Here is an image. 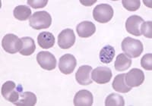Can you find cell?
Returning <instances> with one entry per match:
<instances>
[{
    "label": "cell",
    "instance_id": "cell-1",
    "mask_svg": "<svg viewBox=\"0 0 152 106\" xmlns=\"http://www.w3.org/2000/svg\"><path fill=\"white\" fill-rule=\"evenodd\" d=\"M1 92L5 99L13 104H15L22 94L23 87L20 84H16L13 81H9L3 83Z\"/></svg>",
    "mask_w": 152,
    "mask_h": 106
},
{
    "label": "cell",
    "instance_id": "cell-2",
    "mask_svg": "<svg viewBox=\"0 0 152 106\" xmlns=\"http://www.w3.org/2000/svg\"><path fill=\"white\" fill-rule=\"evenodd\" d=\"M122 50L125 55L129 58H135L140 56L143 52L144 47L142 42L131 37H126L122 42Z\"/></svg>",
    "mask_w": 152,
    "mask_h": 106
},
{
    "label": "cell",
    "instance_id": "cell-3",
    "mask_svg": "<svg viewBox=\"0 0 152 106\" xmlns=\"http://www.w3.org/2000/svg\"><path fill=\"white\" fill-rule=\"evenodd\" d=\"M29 24L35 30L47 29L52 24V17L46 11L37 12L30 17Z\"/></svg>",
    "mask_w": 152,
    "mask_h": 106
},
{
    "label": "cell",
    "instance_id": "cell-4",
    "mask_svg": "<svg viewBox=\"0 0 152 106\" xmlns=\"http://www.w3.org/2000/svg\"><path fill=\"white\" fill-rule=\"evenodd\" d=\"M113 9L108 4L97 5L93 10V17L100 24H106L111 21L113 17Z\"/></svg>",
    "mask_w": 152,
    "mask_h": 106
},
{
    "label": "cell",
    "instance_id": "cell-5",
    "mask_svg": "<svg viewBox=\"0 0 152 106\" xmlns=\"http://www.w3.org/2000/svg\"><path fill=\"white\" fill-rule=\"evenodd\" d=\"M2 46L3 49L9 54H15L22 48V41L18 36L15 34L9 33L2 39Z\"/></svg>",
    "mask_w": 152,
    "mask_h": 106
},
{
    "label": "cell",
    "instance_id": "cell-6",
    "mask_svg": "<svg viewBox=\"0 0 152 106\" xmlns=\"http://www.w3.org/2000/svg\"><path fill=\"white\" fill-rule=\"evenodd\" d=\"M37 62L44 70H52L56 67V59L52 53L47 51H41L37 55Z\"/></svg>",
    "mask_w": 152,
    "mask_h": 106
},
{
    "label": "cell",
    "instance_id": "cell-7",
    "mask_svg": "<svg viewBox=\"0 0 152 106\" xmlns=\"http://www.w3.org/2000/svg\"><path fill=\"white\" fill-rule=\"evenodd\" d=\"M112 71L108 67H97L92 70L91 78L98 84H105L109 83L112 78Z\"/></svg>",
    "mask_w": 152,
    "mask_h": 106
},
{
    "label": "cell",
    "instance_id": "cell-8",
    "mask_svg": "<svg viewBox=\"0 0 152 106\" xmlns=\"http://www.w3.org/2000/svg\"><path fill=\"white\" fill-rule=\"evenodd\" d=\"M75 35L73 30L67 29L63 30L58 36V46L62 49H68L72 47L75 43Z\"/></svg>",
    "mask_w": 152,
    "mask_h": 106
},
{
    "label": "cell",
    "instance_id": "cell-9",
    "mask_svg": "<svg viewBox=\"0 0 152 106\" xmlns=\"http://www.w3.org/2000/svg\"><path fill=\"white\" fill-rule=\"evenodd\" d=\"M125 81L126 84L130 87H138L143 83L145 81V74L138 68H132L126 74Z\"/></svg>",
    "mask_w": 152,
    "mask_h": 106
},
{
    "label": "cell",
    "instance_id": "cell-10",
    "mask_svg": "<svg viewBox=\"0 0 152 106\" xmlns=\"http://www.w3.org/2000/svg\"><path fill=\"white\" fill-rule=\"evenodd\" d=\"M77 65L75 57L71 54H66L59 58V70L64 74H70L74 71Z\"/></svg>",
    "mask_w": 152,
    "mask_h": 106
},
{
    "label": "cell",
    "instance_id": "cell-11",
    "mask_svg": "<svg viewBox=\"0 0 152 106\" xmlns=\"http://www.w3.org/2000/svg\"><path fill=\"white\" fill-rule=\"evenodd\" d=\"M145 22L143 19L138 15H132L126 20V29L129 33L135 36H140L141 25Z\"/></svg>",
    "mask_w": 152,
    "mask_h": 106
},
{
    "label": "cell",
    "instance_id": "cell-12",
    "mask_svg": "<svg viewBox=\"0 0 152 106\" xmlns=\"http://www.w3.org/2000/svg\"><path fill=\"white\" fill-rule=\"evenodd\" d=\"M92 67L90 65H82L78 69L75 74L76 81L80 84V85L88 86L92 83L91 78V72Z\"/></svg>",
    "mask_w": 152,
    "mask_h": 106
},
{
    "label": "cell",
    "instance_id": "cell-13",
    "mask_svg": "<svg viewBox=\"0 0 152 106\" xmlns=\"http://www.w3.org/2000/svg\"><path fill=\"white\" fill-rule=\"evenodd\" d=\"M93 95L90 91L86 89L76 92L74 97V105L75 106H91L93 105Z\"/></svg>",
    "mask_w": 152,
    "mask_h": 106
},
{
    "label": "cell",
    "instance_id": "cell-14",
    "mask_svg": "<svg viewBox=\"0 0 152 106\" xmlns=\"http://www.w3.org/2000/svg\"><path fill=\"white\" fill-rule=\"evenodd\" d=\"M76 31L80 37L88 38L94 35L96 31V26L91 21H82L77 25Z\"/></svg>",
    "mask_w": 152,
    "mask_h": 106
},
{
    "label": "cell",
    "instance_id": "cell-15",
    "mask_svg": "<svg viewBox=\"0 0 152 106\" xmlns=\"http://www.w3.org/2000/svg\"><path fill=\"white\" fill-rule=\"evenodd\" d=\"M37 43L42 49H47L54 46L55 37L52 33L47 31L41 32L37 36Z\"/></svg>",
    "mask_w": 152,
    "mask_h": 106
},
{
    "label": "cell",
    "instance_id": "cell-16",
    "mask_svg": "<svg viewBox=\"0 0 152 106\" xmlns=\"http://www.w3.org/2000/svg\"><path fill=\"white\" fill-rule=\"evenodd\" d=\"M125 77H126V74H118L115 77L112 84V86L114 90H116V92H121V93H126V92H129L131 90L132 87L129 86L126 84V81H125Z\"/></svg>",
    "mask_w": 152,
    "mask_h": 106
},
{
    "label": "cell",
    "instance_id": "cell-17",
    "mask_svg": "<svg viewBox=\"0 0 152 106\" xmlns=\"http://www.w3.org/2000/svg\"><path fill=\"white\" fill-rule=\"evenodd\" d=\"M21 41H22V48L20 50V54L25 56L32 55L36 49V45L34 39L30 36H25L21 38Z\"/></svg>",
    "mask_w": 152,
    "mask_h": 106
},
{
    "label": "cell",
    "instance_id": "cell-18",
    "mask_svg": "<svg viewBox=\"0 0 152 106\" xmlns=\"http://www.w3.org/2000/svg\"><path fill=\"white\" fill-rule=\"evenodd\" d=\"M131 58L125 55L124 53H121L116 57L114 63V67L117 71H125L131 67Z\"/></svg>",
    "mask_w": 152,
    "mask_h": 106
},
{
    "label": "cell",
    "instance_id": "cell-19",
    "mask_svg": "<svg viewBox=\"0 0 152 106\" xmlns=\"http://www.w3.org/2000/svg\"><path fill=\"white\" fill-rule=\"evenodd\" d=\"M13 15L18 21H27L31 17V10L27 5H18L13 11Z\"/></svg>",
    "mask_w": 152,
    "mask_h": 106
},
{
    "label": "cell",
    "instance_id": "cell-20",
    "mask_svg": "<svg viewBox=\"0 0 152 106\" xmlns=\"http://www.w3.org/2000/svg\"><path fill=\"white\" fill-rule=\"evenodd\" d=\"M37 96L34 92H22L18 101L15 105L21 106H34L37 103Z\"/></svg>",
    "mask_w": 152,
    "mask_h": 106
},
{
    "label": "cell",
    "instance_id": "cell-21",
    "mask_svg": "<svg viewBox=\"0 0 152 106\" xmlns=\"http://www.w3.org/2000/svg\"><path fill=\"white\" fill-rule=\"evenodd\" d=\"M115 56V49L113 46L107 45L103 47L100 52V60L104 64H109Z\"/></svg>",
    "mask_w": 152,
    "mask_h": 106
},
{
    "label": "cell",
    "instance_id": "cell-22",
    "mask_svg": "<svg viewBox=\"0 0 152 106\" xmlns=\"http://www.w3.org/2000/svg\"><path fill=\"white\" fill-rule=\"evenodd\" d=\"M106 106H124L125 100L122 96L116 93H111L105 100Z\"/></svg>",
    "mask_w": 152,
    "mask_h": 106
},
{
    "label": "cell",
    "instance_id": "cell-23",
    "mask_svg": "<svg viewBox=\"0 0 152 106\" xmlns=\"http://www.w3.org/2000/svg\"><path fill=\"white\" fill-rule=\"evenodd\" d=\"M123 7L127 11L135 12L140 8L141 2L139 0H123L122 1Z\"/></svg>",
    "mask_w": 152,
    "mask_h": 106
},
{
    "label": "cell",
    "instance_id": "cell-24",
    "mask_svg": "<svg viewBox=\"0 0 152 106\" xmlns=\"http://www.w3.org/2000/svg\"><path fill=\"white\" fill-rule=\"evenodd\" d=\"M141 66L145 70H152V54L148 53L144 55L141 59Z\"/></svg>",
    "mask_w": 152,
    "mask_h": 106
},
{
    "label": "cell",
    "instance_id": "cell-25",
    "mask_svg": "<svg viewBox=\"0 0 152 106\" xmlns=\"http://www.w3.org/2000/svg\"><path fill=\"white\" fill-rule=\"evenodd\" d=\"M152 22L146 21L141 25V33L145 37L152 38Z\"/></svg>",
    "mask_w": 152,
    "mask_h": 106
},
{
    "label": "cell",
    "instance_id": "cell-26",
    "mask_svg": "<svg viewBox=\"0 0 152 106\" xmlns=\"http://www.w3.org/2000/svg\"><path fill=\"white\" fill-rule=\"evenodd\" d=\"M27 3L33 9H42L47 5L48 0H29L27 2Z\"/></svg>",
    "mask_w": 152,
    "mask_h": 106
},
{
    "label": "cell",
    "instance_id": "cell-27",
    "mask_svg": "<svg viewBox=\"0 0 152 106\" xmlns=\"http://www.w3.org/2000/svg\"><path fill=\"white\" fill-rule=\"evenodd\" d=\"M96 2H97V0H94V1H80V2L82 5H85V6H91Z\"/></svg>",
    "mask_w": 152,
    "mask_h": 106
}]
</instances>
